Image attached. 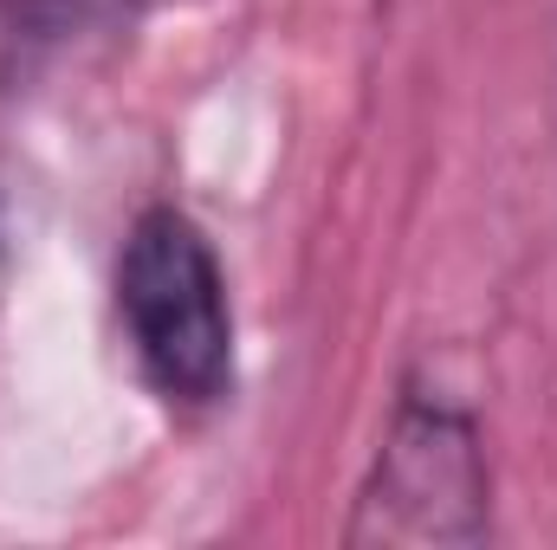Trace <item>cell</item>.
<instances>
[{
	"instance_id": "cell-2",
	"label": "cell",
	"mask_w": 557,
	"mask_h": 550,
	"mask_svg": "<svg viewBox=\"0 0 557 550\" xmlns=\"http://www.w3.org/2000/svg\"><path fill=\"white\" fill-rule=\"evenodd\" d=\"M480 532H486V453L473 421L434 396H409L357 499L350 545H473Z\"/></svg>"
},
{
	"instance_id": "cell-1",
	"label": "cell",
	"mask_w": 557,
	"mask_h": 550,
	"mask_svg": "<svg viewBox=\"0 0 557 550\" xmlns=\"http://www.w3.org/2000/svg\"><path fill=\"white\" fill-rule=\"evenodd\" d=\"M117 317L156 396L208 409L234 383V304L208 234L182 208L137 214L117 260Z\"/></svg>"
},
{
	"instance_id": "cell-3",
	"label": "cell",
	"mask_w": 557,
	"mask_h": 550,
	"mask_svg": "<svg viewBox=\"0 0 557 550\" xmlns=\"http://www.w3.org/2000/svg\"><path fill=\"white\" fill-rule=\"evenodd\" d=\"M131 0H13V13L33 26V33H46V39H59V33H78V26H98V20H111V13H124Z\"/></svg>"
}]
</instances>
